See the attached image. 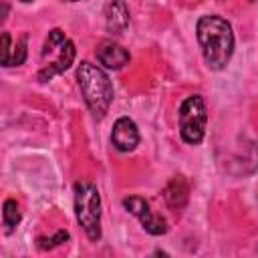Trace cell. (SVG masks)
Listing matches in <instances>:
<instances>
[{
  "label": "cell",
  "instance_id": "obj_1",
  "mask_svg": "<svg viewBox=\"0 0 258 258\" xmlns=\"http://www.w3.org/2000/svg\"><path fill=\"white\" fill-rule=\"evenodd\" d=\"M196 32L206 64L214 71H222L234 52V32L230 22L222 16L208 14L198 20Z\"/></svg>",
  "mask_w": 258,
  "mask_h": 258
},
{
  "label": "cell",
  "instance_id": "obj_2",
  "mask_svg": "<svg viewBox=\"0 0 258 258\" xmlns=\"http://www.w3.org/2000/svg\"><path fill=\"white\" fill-rule=\"evenodd\" d=\"M77 81L83 93V99L91 113L101 119L109 111V105L113 101V85L105 71H101L97 64L81 62L77 69Z\"/></svg>",
  "mask_w": 258,
  "mask_h": 258
},
{
  "label": "cell",
  "instance_id": "obj_3",
  "mask_svg": "<svg viewBox=\"0 0 258 258\" xmlns=\"http://www.w3.org/2000/svg\"><path fill=\"white\" fill-rule=\"evenodd\" d=\"M75 214L85 234L91 240L101 238V196L99 189L89 181L75 185Z\"/></svg>",
  "mask_w": 258,
  "mask_h": 258
},
{
  "label": "cell",
  "instance_id": "obj_4",
  "mask_svg": "<svg viewBox=\"0 0 258 258\" xmlns=\"http://www.w3.org/2000/svg\"><path fill=\"white\" fill-rule=\"evenodd\" d=\"M208 109L200 95L187 97L179 107V135L185 143L198 145L206 135Z\"/></svg>",
  "mask_w": 258,
  "mask_h": 258
},
{
  "label": "cell",
  "instance_id": "obj_5",
  "mask_svg": "<svg viewBox=\"0 0 258 258\" xmlns=\"http://www.w3.org/2000/svg\"><path fill=\"white\" fill-rule=\"evenodd\" d=\"M52 52H56V56L48 64H42V69L38 71V79L40 81H50L54 75L67 71L75 60V44L58 28L48 32V38H46L44 48H42V56L52 54Z\"/></svg>",
  "mask_w": 258,
  "mask_h": 258
},
{
  "label": "cell",
  "instance_id": "obj_6",
  "mask_svg": "<svg viewBox=\"0 0 258 258\" xmlns=\"http://www.w3.org/2000/svg\"><path fill=\"white\" fill-rule=\"evenodd\" d=\"M123 206L127 208V212H131V214L141 222V226H143L149 234L159 236V234H165V232H167V224H165V220H163L161 216L151 214L149 204H147L143 198H137V196H133V198H125V200H123Z\"/></svg>",
  "mask_w": 258,
  "mask_h": 258
},
{
  "label": "cell",
  "instance_id": "obj_7",
  "mask_svg": "<svg viewBox=\"0 0 258 258\" xmlns=\"http://www.w3.org/2000/svg\"><path fill=\"white\" fill-rule=\"evenodd\" d=\"M111 143L115 145V149L119 151H133L139 143V131L137 125L129 119V117H121L115 121L113 125V133H111Z\"/></svg>",
  "mask_w": 258,
  "mask_h": 258
},
{
  "label": "cell",
  "instance_id": "obj_8",
  "mask_svg": "<svg viewBox=\"0 0 258 258\" xmlns=\"http://www.w3.org/2000/svg\"><path fill=\"white\" fill-rule=\"evenodd\" d=\"M97 60L107 67V69H113V71H119L123 69L127 62H129V52L117 44V42H111V40H105L97 46Z\"/></svg>",
  "mask_w": 258,
  "mask_h": 258
},
{
  "label": "cell",
  "instance_id": "obj_9",
  "mask_svg": "<svg viewBox=\"0 0 258 258\" xmlns=\"http://www.w3.org/2000/svg\"><path fill=\"white\" fill-rule=\"evenodd\" d=\"M105 18H107V30L111 34H121L129 26V10L123 0H113L105 8Z\"/></svg>",
  "mask_w": 258,
  "mask_h": 258
},
{
  "label": "cell",
  "instance_id": "obj_10",
  "mask_svg": "<svg viewBox=\"0 0 258 258\" xmlns=\"http://www.w3.org/2000/svg\"><path fill=\"white\" fill-rule=\"evenodd\" d=\"M187 191H189L187 181H185L181 175L171 177V181L167 183L165 194H163L167 206H169L171 210H181V208L185 206V202H187Z\"/></svg>",
  "mask_w": 258,
  "mask_h": 258
},
{
  "label": "cell",
  "instance_id": "obj_11",
  "mask_svg": "<svg viewBox=\"0 0 258 258\" xmlns=\"http://www.w3.org/2000/svg\"><path fill=\"white\" fill-rule=\"evenodd\" d=\"M2 222L6 226V232L10 234L18 222H20V210H18V204L14 200H6L4 202V210H2Z\"/></svg>",
  "mask_w": 258,
  "mask_h": 258
},
{
  "label": "cell",
  "instance_id": "obj_12",
  "mask_svg": "<svg viewBox=\"0 0 258 258\" xmlns=\"http://www.w3.org/2000/svg\"><path fill=\"white\" fill-rule=\"evenodd\" d=\"M67 240H69V232L58 230L52 238H38V246H40L42 250H46V248H54V246H58V244H62V242H67Z\"/></svg>",
  "mask_w": 258,
  "mask_h": 258
},
{
  "label": "cell",
  "instance_id": "obj_13",
  "mask_svg": "<svg viewBox=\"0 0 258 258\" xmlns=\"http://www.w3.org/2000/svg\"><path fill=\"white\" fill-rule=\"evenodd\" d=\"M24 58H26V38L22 36V38L16 42V46H14V54H12V58H10V64H22ZM10 64H8V67H10Z\"/></svg>",
  "mask_w": 258,
  "mask_h": 258
},
{
  "label": "cell",
  "instance_id": "obj_14",
  "mask_svg": "<svg viewBox=\"0 0 258 258\" xmlns=\"http://www.w3.org/2000/svg\"><path fill=\"white\" fill-rule=\"evenodd\" d=\"M10 52H12L10 34L4 32V34H2V48H0V56H2V64H4V67H8V62H10Z\"/></svg>",
  "mask_w": 258,
  "mask_h": 258
},
{
  "label": "cell",
  "instance_id": "obj_15",
  "mask_svg": "<svg viewBox=\"0 0 258 258\" xmlns=\"http://www.w3.org/2000/svg\"><path fill=\"white\" fill-rule=\"evenodd\" d=\"M67 2H77V0H67Z\"/></svg>",
  "mask_w": 258,
  "mask_h": 258
},
{
  "label": "cell",
  "instance_id": "obj_16",
  "mask_svg": "<svg viewBox=\"0 0 258 258\" xmlns=\"http://www.w3.org/2000/svg\"><path fill=\"white\" fill-rule=\"evenodd\" d=\"M20 2H30V0H20Z\"/></svg>",
  "mask_w": 258,
  "mask_h": 258
}]
</instances>
